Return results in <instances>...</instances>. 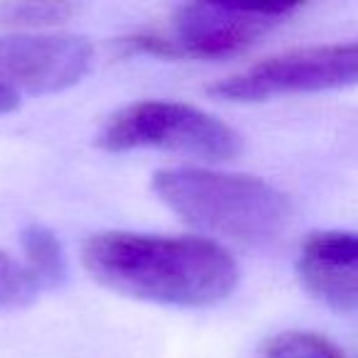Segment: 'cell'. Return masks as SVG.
Here are the masks:
<instances>
[{"mask_svg": "<svg viewBox=\"0 0 358 358\" xmlns=\"http://www.w3.org/2000/svg\"><path fill=\"white\" fill-rule=\"evenodd\" d=\"M81 263L110 292L167 307L219 304L241 280L229 248L199 236L101 231L84 241Z\"/></svg>", "mask_w": 358, "mask_h": 358, "instance_id": "cell-1", "label": "cell"}, {"mask_svg": "<svg viewBox=\"0 0 358 358\" xmlns=\"http://www.w3.org/2000/svg\"><path fill=\"white\" fill-rule=\"evenodd\" d=\"M152 192L196 231L245 245L275 241L292 214L282 192L250 174L167 167L152 174Z\"/></svg>", "mask_w": 358, "mask_h": 358, "instance_id": "cell-2", "label": "cell"}, {"mask_svg": "<svg viewBox=\"0 0 358 358\" xmlns=\"http://www.w3.org/2000/svg\"><path fill=\"white\" fill-rule=\"evenodd\" d=\"M106 152L167 150L189 157L224 162L243 150L238 130L204 108L182 101H135L108 115L96 135Z\"/></svg>", "mask_w": 358, "mask_h": 358, "instance_id": "cell-3", "label": "cell"}, {"mask_svg": "<svg viewBox=\"0 0 358 358\" xmlns=\"http://www.w3.org/2000/svg\"><path fill=\"white\" fill-rule=\"evenodd\" d=\"M346 86H358V40L299 47L268 57L209 86V94L234 103H255L278 96L317 94Z\"/></svg>", "mask_w": 358, "mask_h": 358, "instance_id": "cell-4", "label": "cell"}, {"mask_svg": "<svg viewBox=\"0 0 358 358\" xmlns=\"http://www.w3.org/2000/svg\"><path fill=\"white\" fill-rule=\"evenodd\" d=\"M94 64V47L71 32H13L0 37V115L25 99L76 86Z\"/></svg>", "mask_w": 358, "mask_h": 358, "instance_id": "cell-5", "label": "cell"}, {"mask_svg": "<svg viewBox=\"0 0 358 358\" xmlns=\"http://www.w3.org/2000/svg\"><path fill=\"white\" fill-rule=\"evenodd\" d=\"M297 13L292 3H189L174 15L172 40L179 57L229 59Z\"/></svg>", "mask_w": 358, "mask_h": 358, "instance_id": "cell-6", "label": "cell"}, {"mask_svg": "<svg viewBox=\"0 0 358 358\" xmlns=\"http://www.w3.org/2000/svg\"><path fill=\"white\" fill-rule=\"evenodd\" d=\"M297 275L304 289L336 312L358 314V234L317 231L299 248Z\"/></svg>", "mask_w": 358, "mask_h": 358, "instance_id": "cell-7", "label": "cell"}, {"mask_svg": "<svg viewBox=\"0 0 358 358\" xmlns=\"http://www.w3.org/2000/svg\"><path fill=\"white\" fill-rule=\"evenodd\" d=\"M20 243H22V253H25L22 265H25L27 273L32 275L37 287L50 289L64 282L66 258H64V248H62L55 231H50L47 226L32 224L22 231Z\"/></svg>", "mask_w": 358, "mask_h": 358, "instance_id": "cell-8", "label": "cell"}, {"mask_svg": "<svg viewBox=\"0 0 358 358\" xmlns=\"http://www.w3.org/2000/svg\"><path fill=\"white\" fill-rule=\"evenodd\" d=\"M76 8L71 3H6L0 6V22L10 27H20L22 32H45V27L59 25L74 15Z\"/></svg>", "mask_w": 358, "mask_h": 358, "instance_id": "cell-9", "label": "cell"}, {"mask_svg": "<svg viewBox=\"0 0 358 358\" xmlns=\"http://www.w3.org/2000/svg\"><path fill=\"white\" fill-rule=\"evenodd\" d=\"M263 358H346L343 351L327 336L314 331H282L270 338Z\"/></svg>", "mask_w": 358, "mask_h": 358, "instance_id": "cell-10", "label": "cell"}, {"mask_svg": "<svg viewBox=\"0 0 358 358\" xmlns=\"http://www.w3.org/2000/svg\"><path fill=\"white\" fill-rule=\"evenodd\" d=\"M42 289L27 268L10 253L0 250V309H20L35 302Z\"/></svg>", "mask_w": 358, "mask_h": 358, "instance_id": "cell-11", "label": "cell"}]
</instances>
